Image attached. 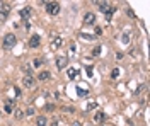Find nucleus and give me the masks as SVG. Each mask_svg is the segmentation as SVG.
<instances>
[{"label": "nucleus", "mask_w": 150, "mask_h": 126, "mask_svg": "<svg viewBox=\"0 0 150 126\" xmlns=\"http://www.w3.org/2000/svg\"><path fill=\"white\" fill-rule=\"evenodd\" d=\"M44 5H46V12L50 15H58L60 14V4L58 2H46Z\"/></svg>", "instance_id": "obj_1"}, {"label": "nucleus", "mask_w": 150, "mask_h": 126, "mask_svg": "<svg viewBox=\"0 0 150 126\" xmlns=\"http://www.w3.org/2000/svg\"><path fill=\"white\" fill-rule=\"evenodd\" d=\"M15 34H5L4 36V41H2V44H4V48L5 49H10V48H14L15 46Z\"/></svg>", "instance_id": "obj_2"}, {"label": "nucleus", "mask_w": 150, "mask_h": 126, "mask_svg": "<svg viewBox=\"0 0 150 126\" xmlns=\"http://www.w3.org/2000/svg\"><path fill=\"white\" fill-rule=\"evenodd\" d=\"M67 65H68V58H67V56H60V58H56V68H58V70L67 68Z\"/></svg>", "instance_id": "obj_3"}, {"label": "nucleus", "mask_w": 150, "mask_h": 126, "mask_svg": "<svg viewBox=\"0 0 150 126\" xmlns=\"http://www.w3.org/2000/svg\"><path fill=\"white\" fill-rule=\"evenodd\" d=\"M84 22H85L87 26H92V24L96 22V14H94V12H87V14L84 15Z\"/></svg>", "instance_id": "obj_4"}, {"label": "nucleus", "mask_w": 150, "mask_h": 126, "mask_svg": "<svg viewBox=\"0 0 150 126\" xmlns=\"http://www.w3.org/2000/svg\"><path fill=\"white\" fill-rule=\"evenodd\" d=\"M39 43H41V38L38 36V34H32L31 39H29V48H38Z\"/></svg>", "instance_id": "obj_5"}, {"label": "nucleus", "mask_w": 150, "mask_h": 126, "mask_svg": "<svg viewBox=\"0 0 150 126\" xmlns=\"http://www.w3.org/2000/svg\"><path fill=\"white\" fill-rule=\"evenodd\" d=\"M22 84H24V87H34V78H32V75H24V78H22Z\"/></svg>", "instance_id": "obj_6"}, {"label": "nucleus", "mask_w": 150, "mask_h": 126, "mask_svg": "<svg viewBox=\"0 0 150 126\" xmlns=\"http://www.w3.org/2000/svg\"><path fill=\"white\" fill-rule=\"evenodd\" d=\"M4 111H5L7 114H12V113H14V102H12V101H5V102H4Z\"/></svg>", "instance_id": "obj_7"}, {"label": "nucleus", "mask_w": 150, "mask_h": 126, "mask_svg": "<svg viewBox=\"0 0 150 126\" xmlns=\"http://www.w3.org/2000/svg\"><path fill=\"white\" fill-rule=\"evenodd\" d=\"M96 5H97L99 10H102V12H108V10L113 9V7H111V4H108V2H96Z\"/></svg>", "instance_id": "obj_8"}, {"label": "nucleus", "mask_w": 150, "mask_h": 126, "mask_svg": "<svg viewBox=\"0 0 150 126\" xmlns=\"http://www.w3.org/2000/svg\"><path fill=\"white\" fill-rule=\"evenodd\" d=\"M46 97H48V101L53 102V101H56V99L60 97V94H58V90H48V92H46Z\"/></svg>", "instance_id": "obj_9"}, {"label": "nucleus", "mask_w": 150, "mask_h": 126, "mask_svg": "<svg viewBox=\"0 0 150 126\" xmlns=\"http://www.w3.org/2000/svg\"><path fill=\"white\" fill-rule=\"evenodd\" d=\"M9 17V5H4V10H0V22L7 20Z\"/></svg>", "instance_id": "obj_10"}, {"label": "nucleus", "mask_w": 150, "mask_h": 126, "mask_svg": "<svg viewBox=\"0 0 150 126\" xmlns=\"http://www.w3.org/2000/svg\"><path fill=\"white\" fill-rule=\"evenodd\" d=\"M50 72H48V70H43V72H39V73H38V80H41V82H44V80H48V78H50Z\"/></svg>", "instance_id": "obj_11"}, {"label": "nucleus", "mask_w": 150, "mask_h": 126, "mask_svg": "<svg viewBox=\"0 0 150 126\" xmlns=\"http://www.w3.org/2000/svg\"><path fill=\"white\" fill-rule=\"evenodd\" d=\"M31 14H32V10H31V7H24V9L20 10V17L22 19H27Z\"/></svg>", "instance_id": "obj_12"}, {"label": "nucleus", "mask_w": 150, "mask_h": 126, "mask_svg": "<svg viewBox=\"0 0 150 126\" xmlns=\"http://www.w3.org/2000/svg\"><path fill=\"white\" fill-rule=\"evenodd\" d=\"M46 125H48L46 116H38V119H36V126H46Z\"/></svg>", "instance_id": "obj_13"}, {"label": "nucleus", "mask_w": 150, "mask_h": 126, "mask_svg": "<svg viewBox=\"0 0 150 126\" xmlns=\"http://www.w3.org/2000/svg\"><path fill=\"white\" fill-rule=\"evenodd\" d=\"M104 119H106V114H104V113H96V116H94V121H96V123H102V121H104Z\"/></svg>", "instance_id": "obj_14"}, {"label": "nucleus", "mask_w": 150, "mask_h": 126, "mask_svg": "<svg viewBox=\"0 0 150 126\" xmlns=\"http://www.w3.org/2000/svg\"><path fill=\"white\" fill-rule=\"evenodd\" d=\"M77 73H79V72H77L75 68H68V72H67V77L70 78V80H73V78L77 77Z\"/></svg>", "instance_id": "obj_15"}, {"label": "nucleus", "mask_w": 150, "mask_h": 126, "mask_svg": "<svg viewBox=\"0 0 150 126\" xmlns=\"http://www.w3.org/2000/svg\"><path fill=\"white\" fill-rule=\"evenodd\" d=\"M61 43H63V41H61V38H56L53 43H51V48H53V49H58L61 46Z\"/></svg>", "instance_id": "obj_16"}, {"label": "nucleus", "mask_w": 150, "mask_h": 126, "mask_svg": "<svg viewBox=\"0 0 150 126\" xmlns=\"http://www.w3.org/2000/svg\"><path fill=\"white\" fill-rule=\"evenodd\" d=\"M94 38H96V36H90V34H85V32L80 34V39H85V41H92Z\"/></svg>", "instance_id": "obj_17"}, {"label": "nucleus", "mask_w": 150, "mask_h": 126, "mask_svg": "<svg viewBox=\"0 0 150 126\" xmlns=\"http://www.w3.org/2000/svg\"><path fill=\"white\" fill-rule=\"evenodd\" d=\"M32 65L36 68H39L41 65H43V58H34V61H32Z\"/></svg>", "instance_id": "obj_18"}, {"label": "nucleus", "mask_w": 150, "mask_h": 126, "mask_svg": "<svg viewBox=\"0 0 150 126\" xmlns=\"http://www.w3.org/2000/svg\"><path fill=\"white\" fill-rule=\"evenodd\" d=\"M77 94H79V96H87L89 92H87L85 89H82V87H77Z\"/></svg>", "instance_id": "obj_19"}, {"label": "nucleus", "mask_w": 150, "mask_h": 126, "mask_svg": "<svg viewBox=\"0 0 150 126\" xmlns=\"http://www.w3.org/2000/svg\"><path fill=\"white\" fill-rule=\"evenodd\" d=\"M111 77H113V78H118V77H120V70H118V68H113V72H111Z\"/></svg>", "instance_id": "obj_20"}, {"label": "nucleus", "mask_w": 150, "mask_h": 126, "mask_svg": "<svg viewBox=\"0 0 150 126\" xmlns=\"http://www.w3.org/2000/svg\"><path fill=\"white\" fill-rule=\"evenodd\" d=\"M63 113H70V114H72V113H75V109H73L72 106H65V107H63Z\"/></svg>", "instance_id": "obj_21"}, {"label": "nucleus", "mask_w": 150, "mask_h": 126, "mask_svg": "<svg viewBox=\"0 0 150 126\" xmlns=\"http://www.w3.org/2000/svg\"><path fill=\"white\" fill-rule=\"evenodd\" d=\"M113 12H114V9H111V10H108V12H106V19L109 20V22H111V17H113Z\"/></svg>", "instance_id": "obj_22"}, {"label": "nucleus", "mask_w": 150, "mask_h": 126, "mask_svg": "<svg viewBox=\"0 0 150 126\" xmlns=\"http://www.w3.org/2000/svg\"><path fill=\"white\" fill-rule=\"evenodd\" d=\"M145 89H147V85L143 84V85H140V87H138V89H137V90H135V94H140V92H143Z\"/></svg>", "instance_id": "obj_23"}, {"label": "nucleus", "mask_w": 150, "mask_h": 126, "mask_svg": "<svg viewBox=\"0 0 150 126\" xmlns=\"http://www.w3.org/2000/svg\"><path fill=\"white\" fill-rule=\"evenodd\" d=\"M14 114H15L17 119H20V118H22V111H20V109H15V113H14Z\"/></svg>", "instance_id": "obj_24"}, {"label": "nucleus", "mask_w": 150, "mask_h": 126, "mask_svg": "<svg viewBox=\"0 0 150 126\" xmlns=\"http://www.w3.org/2000/svg\"><path fill=\"white\" fill-rule=\"evenodd\" d=\"M34 114V107H29L27 111H26V116H32Z\"/></svg>", "instance_id": "obj_25"}, {"label": "nucleus", "mask_w": 150, "mask_h": 126, "mask_svg": "<svg viewBox=\"0 0 150 126\" xmlns=\"http://www.w3.org/2000/svg\"><path fill=\"white\" fill-rule=\"evenodd\" d=\"M92 55H94V56H97V55H101V48H99V46H97V48H96L94 51H92Z\"/></svg>", "instance_id": "obj_26"}, {"label": "nucleus", "mask_w": 150, "mask_h": 126, "mask_svg": "<svg viewBox=\"0 0 150 126\" xmlns=\"http://www.w3.org/2000/svg\"><path fill=\"white\" fill-rule=\"evenodd\" d=\"M94 107H96V102H89V104H87V111L94 109Z\"/></svg>", "instance_id": "obj_27"}, {"label": "nucleus", "mask_w": 150, "mask_h": 126, "mask_svg": "<svg viewBox=\"0 0 150 126\" xmlns=\"http://www.w3.org/2000/svg\"><path fill=\"white\" fill-rule=\"evenodd\" d=\"M96 34H97V36H101V34H102V27H99V26H97V27H96Z\"/></svg>", "instance_id": "obj_28"}, {"label": "nucleus", "mask_w": 150, "mask_h": 126, "mask_svg": "<svg viewBox=\"0 0 150 126\" xmlns=\"http://www.w3.org/2000/svg\"><path fill=\"white\" fill-rule=\"evenodd\" d=\"M44 109H46V111H53V109H55V106H53V104H46V107H44Z\"/></svg>", "instance_id": "obj_29"}, {"label": "nucleus", "mask_w": 150, "mask_h": 126, "mask_svg": "<svg viewBox=\"0 0 150 126\" xmlns=\"http://www.w3.org/2000/svg\"><path fill=\"white\" fill-rule=\"evenodd\" d=\"M121 39H123V43H128V39H130V38H128V34H125Z\"/></svg>", "instance_id": "obj_30"}, {"label": "nucleus", "mask_w": 150, "mask_h": 126, "mask_svg": "<svg viewBox=\"0 0 150 126\" xmlns=\"http://www.w3.org/2000/svg\"><path fill=\"white\" fill-rule=\"evenodd\" d=\"M72 126H82V125H80L79 121H75V123H72Z\"/></svg>", "instance_id": "obj_31"}, {"label": "nucleus", "mask_w": 150, "mask_h": 126, "mask_svg": "<svg viewBox=\"0 0 150 126\" xmlns=\"http://www.w3.org/2000/svg\"><path fill=\"white\" fill-rule=\"evenodd\" d=\"M2 7H4V4H2V2H0V9H2Z\"/></svg>", "instance_id": "obj_32"}, {"label": "nucleus", "mask_w": 150, "mask_h": 126, "mask_svg": "<svg viewBox=\"0 0 150 126\" xmlns=\"http://www.w3.org/2000/svg\"><path fill=\"white\" fill-rule=\"evenodd\" d=\"M0 116H2V111H0Z\"/></svg>", "instance_id": "obj_33"}]
</instances>
